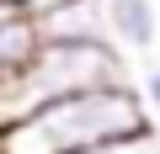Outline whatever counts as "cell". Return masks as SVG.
Segmentation results:
<instances>
[{
	"label": "cell",
	"mask_w": 160,
	"mask_h": 154,
	"mask_svg": "<svg viewBox=\"0 0 160 154\" xmlns=\"http://www.w3.org/2000/svg\"><path fill=\"white\" fill-rule=\"evenodd\" d=\"M149 117L155 112L144 106L139 85H128V80L123 85H96V91L48 101L32 117L0 128V154H91L102 143L155 133Z\"/></svg>",
	"instance_id": "cell-1"
},
{
	"label": "cell",
	"mask_w": 160,
	"mask_h": 154,
	"mask_svg": "<svg viewBox=\"0 0 160 154\" xmlns=\"http://www.w3.org/2000/svg\"><path fill=\"white\" fill-rule=\"evenodd\" d=\"M123 80H128V58L118 43H43L27 69L0 80V128L32 117L48 101L96 91V85H123Z\"/></svg>",
	"instance_id": "cell-2"
},
{
	"label": "cell",
	"mask_w": 160,
	"mask_h": 154,
	"mask_svg": "<svg viewBox=\"0 0 160 154\" xmlns=\"http://www.w3.org/2000/svg\"><path fill=\"white\" fill-rule=\"evenodd\" d=\"M32 21L43 43H112L107 0H59V6L38 11Z\"/></svg>",
	"instance_id": "cell-3"
},
{
	"label": "cell",
	"mask_w": 160,
	"mask_h": 154,
	"mask_svg": "<svg viewBox=\"0 0 160 154\" xmlns=\"http://www.w3.org/2000/svg\"><path fill=\"white\" fill-rule=\"evenodd\" d=\"M107 27L118 48L149 53L160 37V11H155V0H107Z\"/></svg>",
	"instance_id": "cell-4"
},
{
	"label": "cell",
	"mask_w": 160,
	"mask_h": 154,
	"mask_svg": "<svg viewBox=\"0 0 160 154\" xmlns=\"http://www.w3.org/2000/svg\"><path fill=\"white\" fill-rule=\"evenodd\" d=\"M38 48H43V37H38V21L27 11H16L11 21H0V80H11L16 69H27Z\"/></svg>",
	"instance_id": "cell-5"
},
{
	"label": "cell",
	"mask_w": 160,
	"mask_h": 154,
	"mask_svg": "<svg viewBox=\"0 0 160 154\" xmlns=\"http://www.w3.org/2000/svg\"><path fill=\"white\" fill-rule=\"evenodd\" d=\"M91 154H160V138L155 133H139V138H118V143H102Z\"/></svg>",
	"instance_id": "cell-6"
},
{
	"label": "cell",
	"mask_w": 160,
	"mask_h": 154,
	"mask_svg": "<svg viewBox=\"0 0 160 154\" xmlns=\"http://www.w3.org/2000/svg\"><path fill=\"white\" fill-rule=\"evenodd\" d=\"M139 96H144V106H149V112H160V64H149V69H144Z\"/></svg>",
	"instance_id": "cell-7"
},
{
	"label": "cell",
	"mask_w": 160,
	"mask_h": 154,
	"mask_svg": "<svg viewBox=\"0 0 160 154\" xmlns=\"http://www.w3.org/2000/svg\"><path fill=\"white\" fill-rule=\"evenodd\" d=\"M6 6H11V11H32V0H6Z\"/></svg>",
	"instance_id": "cell-8"
},
{
	"label": "cell",
	"mask_w": 160,
	"mask_h": 154,
	"mask_svg": "<svg viewBox=\"0 0 160 154\" xmlns=\"http://www.w3.org/2000/svg\"><path fill=\"white\" fill-rule=\"evenodd\" d=\"M11 16H16V11H11V6H6V0H0V21H11Z\"/></svg>",
	"instance_id": "cell-9"
}]
</instances>
